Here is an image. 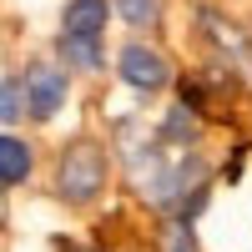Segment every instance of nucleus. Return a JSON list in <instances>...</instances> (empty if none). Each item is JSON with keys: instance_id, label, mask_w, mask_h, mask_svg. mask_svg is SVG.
<instances>
[{"instance_id": "nucleus-1", "label": "nucleus", "mask_w": 252, "mask_h": 252, "mask_svg": "<svg viewBox=\"0 0 252 252\" xmlns=\"http://www.w3.org/2000/svg\"><path fill=\"white\" fill-rule=\"evenodd\" d=\"M111 187V146L96 136H76L56 157V202L66 207H96Z\"/></svg>"}, {"instance_id": "nucleus-2", "label": "nucleus", "mask_w": 252, "mask_h": 252, "mask_svg": "<svg viewBox=\"0 0 252 252\" xmlns=\"http://www.w3.org/2000/svg\"><path fill=\"white\" fill-rule=\"evenodd\" d=\"M20 96H26V116L31 121H56L71 101V76L56 66V61H31L20 71Z\"/></svg>"}, {"instance_id": "nucleus-3", "label": "nucleus", "mask_w": 252, "mask_h": 252, "mask_svg": "<svg viewBox=\"0 0 252 252\" xmlns=\"http://www.w3.org/2000/svg\"><path fill=\"white\" fill-rule=\"evenodd\" d=\"M116 76H121V86H131L136 96H157L166 86H177L172 61H166L157 46H146V40H126L116 51Z\"/></svg>"}, {"instance_id": "nucleus-4", "label": "nucleus", "mask_w": 252, "mask_h": 252, "mask_svg": "<svg viewBox=\"0 0 252 252\" xmlns=\"http://www.w3.org/2000/svg\"><path fill=\"white\" fill-rule=\"evenodd\" d=\"M106 26H111V0H66L61 5V35L106 40Z\"/></svg>"}, {"instance_id": "nucleus-5", "label": "nucleus", "mask_w": 252, "mask_h": 252, "mask_svg": "<svg viewBox=\"0 0 252 252\" xmlns=\"http://www.w3.org/2000/svg\"><path fill=\"white\" fill-rule=\"evenodd\" d=\"M56 66L66 76H101V71H106V40L56 35Z\"/></svg>"}, {"instance_id": "nucleus-6", "label": "nucleus", "mask_w": 252, "mask_h": 252, "mask_svg": "<svg viewBox=\"0 0 252 252\" xmlns=\"http://www.w3.org/2000/svg\"><path fill=\"white\" fill-rule=\"evenodd\" d=\"M157 146L161 152H197V141H202V116H192L177 101V106H166V116L157 121Z\"/></svg>"}, {"instance_id": "nucleus-7", "label": "nucleus", "mask_w": 252, "mask_h": 252, "mask_svg": "<svg viewBox=\"0 0 252 252\" xmlns=\"http://www.w3.org/2000/svg\"><path fill=\"white\" fill-rule=\"evenodd\" d=\"M35 177V146L15 131H0V187H26Z\"/></svg>"}, {"instance_id": "nucleus-8", "label": "nucleus", "mask_w": 252, "mask_h": 252, "mask_svg": "<svg viewBox=\"0 0 252 252\" xmlns=\"http://www.w3.org/2000/svg\"><path fill=\"white\" fill-rule=\"evenodd\" d=\"M111 15H121L131 31H157L161 26V0H111Z\"/></svg>"}, {"instance_id": "nucleus-9", "label": "nucleus", "mask_w": 252, "mask_h": 252, "mask_svg": "<svg viewBox=\"0 0 252 252\" xmlns=\"http://www.w3.org/2000/svg\"><path fill=\"white\" fill-rule=\"evenodd\" d=\"M157 247H161V252H202V242H197V227H192V222H177V217H161Z\"/></svg>"}, {"instance_id": "nucleus-10", "label": "nucleus", "mask_w": 252, "mask_h": 252, "mask_svg": "<svg viewBox=\"0 0 252 252\" xmlns=\"http://www.w3.org/2000/svg\"><path fill=\"white\" fill-rule=\"evenodd\" d=\"M26 121V96H20V76H0V131H15Z\"/></svg>"}, {"instance_id": "nucleus-11", "label": "nucleus", "mask_w": 252, "mask_h": 252, "mask_svg": "<svg viewBox=\"0 0 252 252\" xmlns=\"http://www.w3.org/2000/svg\"><path fill=\"white\" fill-rule=\"evenodd\" d=\"M207 207H212V182H202V187L187 192V202L177 207V222H192V227H197V217L207 212Z\"/></svg>"}]
</instances>
